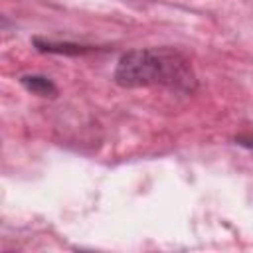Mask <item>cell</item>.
Masks as SVG:
<instances>
[{"label":"cell","mask_w":253,"mask_h":253,"mask_svg":"<svg viewBox=\"0 0 253 253\" xmlns=\"http://www.w3.org/2000/svg\"><path fill=\"white\" fill-rule=\"evenodd\" d=\"M20 81L34 95H40V97H55L57 95V87L53 85V81L43 75H24Z\"/></svg>","instance_id":"cell-2"},{"label":"cell","mask_w":253,"mask_h":253,"mask_svg":"<svg viewBox=\"0 0 253 253\" xmlns=\"http://www.w3.org/2000/svg\"><path fill=\"white\" fill-rule=\"evenodd\" d=\"M36 47L40 51H47V53H69V55H81V53H87L91 51V47L87 45H79V43H69V42H45V40H34Z\"/></svg>","instance_id":"cell-3"},{"label":"cell","mask_w":253,"mask_h":253,"mask_svg":"<svg viewBox=\"0 0 253 253\" xmlns=\"http://www.w3.org/2000/svg\"><path fill=\"white\" fill-rule=\"evenodd\" d=\"M115 81L123 87L166 85L178 91L196 89V77L190 61L170 47L126 51L117 63Z\"/></svg>","instance_id":"cell-1"}]
</instances>
